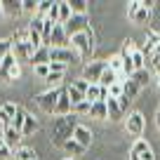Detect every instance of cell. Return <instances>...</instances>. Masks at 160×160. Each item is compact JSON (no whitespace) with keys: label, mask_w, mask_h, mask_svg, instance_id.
I'll return each instance as SVG.
<instances>
[{"label":"cell","mask_w":160,"mask_h":160,"mask_svg":"<svg viewBox=\"0 0 160 160\" xmlns=\"http://www.w3.org/2000/svg\"><path fill=\"white\" fill-rule=\"evenodd\" d=\"M141 7V0H132L130 2V7H127V17H132V14H137V10Z\"/></svg>","instance_id":"cell-42"},{"label":"cell","mask_w":160,"mask_h":160,"mask_svg":"<svg viewBox=\"0 0 160 160\" xmlns=\"http://www.w3.org/2000/svg\"><path fill=\"white\" fill-rule=\"evenodd\" d=\"M155 82H158V87H160V71L155 73Z\"/></svg>","instance_id":"cell-47"},{"label":"cell","mask_w":160,"mask_h":160,"mask_svg":"<svg viewBox=\"0 0 160 160\" xmlns=\"http://www.w3.org/2000/svg\"><path fill=\"white\" fill-rule=\"evenodd\" d=\"M108 68L113 71V73H122V57L120 54H113L108 59Z\"/></svg>","instance_id":"cell-28"},{"label":"cell","mask_w":160,"mask_h":160,"mask_svg":"<svg viewBox=\"0 0 160 160\" xmlns=\"http://www.w3.org/2000/svg\"><path fill=\"white\" fill-rule=\"evenodd\" d=\"M90 115L92 118H99V120H108V106H106V101H94L90 108Z\"/></svg>","instance_id":"cell-13"},{"label":"cell","mask_w":160,"mask_h":160,"mask_svg":"<svg viewBox=\"0 0 160 160\" xmlns=\"http://www.w3.org/2000/svg\"><path fill=\"white\" fill-rule=\"evenodd\" d=\"M106 106H108V120H122V115H125V111L120 108V104H118V99H106Z\"/></svg>","instance_id":"cell-9"},{"label":"cell","mask_w":160,"mask_h":160,"mask_svg":"<svg viewBox=\"0 0 160 160\" xmlns=\"http://www.w3.org/2000/svg\"><path fill=\"white\" fill-rule=\"evenodd\" d=\"M108 97L111 99H120V97H122V80H118V82H113V85L108 87Z\"/></svg>","instance_id":"cell-31"},{"label":"cell","mask_w":160,"mask_h":160,"mask_svg":"<svg viewBox=\"0 0 160 160\" xmlns=\"http://www.w3.org/2000/svg\"><path fill=\"white\" fill-rule=\"evenodd\" d=\"M71 17H73V12H71L68 0H61L59 2V24H68Z\"/></svg>","instance_id":"cell-21"},{"label":"cell","mask_w":160,"mask_h":160,"mask_svg":"<svg viewBox=\"0 0 160 160\" xmlns=\"http://www.w3.org/2000/svg\"><path fill=\"white\" fill-rule=\"evenodd\" d=\"M26 118H28V113H26V111H24V108H21V106H19V111H17V115H14V118H12V127H14V130L19 132V134H21V130H24V122H26Z\"/></svg>","instance_id":"cell-20"},{"label":"cell","mask_w":160,"mask_h":160,"mask_svg":"<svg viewBox=\"0 0 160 160\" xmlns=\"http://www.w3.org/2000/svg\"><path fill=\"white\" fill-rule=\"evenodd\" d=\"M155 57H160V40H158V45H155Z\"/></svg>","instance_id":"cell-46"},{"label":"cell","mask_w":160,"mask_h":160,"mask_svg":"<svg viewBox=\"0 0 160 160\" xmlns=\"http://www.w3.org/2000/svg\"><path fill=\"white\" fill-rule=\"evenodd\" d=\"M64 28H66V35L73 38V35H78V33L90 28V19H87V14H73L68 19V24H64Z\"/></svg>","instance_id":"cell-5"},{"label":"cell","mask_w":160,"mask_h":160,"mask_svg":"<svg viewBox=\"0 0 160 160\" xmlns=\"http://www.w3.org/2000/svg\"><path fill=\"white\" fill-rule=\"evenodd\" d=\"M38 120H35V115H31L28 113V118H26V122H24V130H21V137H28V134H33V132H38Z\"/></svg>","instance_id":"cell-22"},{"label":"cell","mask_w":160,"mask_h":160,"mask_svg":"<svg viewBox=\"0 0 160 160\" xmlns=\"http://www.w3.org/2000/svg\"><path fill=\"white\" fill-rule=\"evenodd\" d=\"M61 78H64V73H50V75H47V78H45V82H47V85H50V90H54V85H57V82H59Z\"/></svg>","instance_id":"cell-35"},{"label":"cell","mask_w":160,"mask_h":160,"mask_svg":"<svg viewBox=\"0 0 160 160\" xmlns=\"http://www.w3.org/2000/svg\"><path fill=\"white\" fill-rule=\"evenodd\" d=\"M52 5H54V2H50V0H40V2H38V14H35V17H42V19H45V17L50 14Z\"/></svg>","instance_id":"cell-30"},{"label":"cell","mask_w":160,"mask_h":160,"mask_svg":"<svg viewBox=\"0 0 160 160\" xmlns=\"http://www.w3.org/2000/svg\"><path fill=\"white\" fill-rule=\"evenodd\" d=\"M118 104H120V108H122V111H127V106H130V104H132V101H130V99H127V97H125V94H122V97H120V99H118Z\"/></svg>","instance_id":"cell-44"},{"label":"cell","mask_w":160,"mask_h":160,"mask_svg":"<svg viewBox=\"0 0 160 160\" xmlns=\"http://www.w3.org/2000/svg\"><path fill=\"white\" fill-rule=\"evenodd\" d=\"M139 90H141V87L137 85V82H134V80H132V78L122 80V94H125V97H127V99H130V101H134V99H137V94H139Z\"/></svg>","instance_id":"cell-12"},{"label":"cell","mask_w":160,"mask_h":160,"mask_svg":"<svg viewBox=\"0 0 160 160\" xmlns=\"http://www.w3.org/2000/svg\"><path fill=\"white\" fill-rule=\"evenodd\" d=\"M14 160H38V153L28 146H21V148L14 151Z\"/></svg>","instance_id":"cell-16"},{"label":"cell","mask_w":160,"mask_h":160,"mask_svg":"<svg viewBox=\"0 0 160 160\" xmlns=\"http://www.w3.org/2000/svg\"><path fill=\"white\" fill-rule=\"evenodd\" d=\"M125 127H127V132H130L132 137H139L141 139V134H144V130H146L144 113H141V111H132V113L127 115V120H125Z\"/></svg>","instance_id":"cell-4"},{"label":"cell","mask_w":160,"mask_h":160,"mask_svg":"<svg viewBox=\"0 0 160 160\" xmlns=\"http://www.w3.org/2000/svg\"><path fill=\"white\" fill-rule=\"evenodd\" d=\"M0 14H5V2H0Z\"/></svg>","instance_id":"cell-48"},{"label":"cell","mask_w":160,"mask_h":160,"mask_svg":"<svg viewBox=\"0 0 160 160\" xmlns=\"http://www.w3.org/2000/svg\"><path fill=\"white\" fill-rule=\"evenodd\" d=\"M71 12L73 14H87V2L85 0H71Z\"/></svg>","instance_id":"cell-27"},{"label":"cell","mask_w":160,"mask_h":160,"mask_svg":"<svg viewBox=\"0 0 160 160\" xmlns=\"http://www.w3.org/2000/svg\"><path fill=\"white\" fill-rule=\"evenodd\" d=\"M64 148H66V153H71V158H75V155H82V151H85L82 146L78 144V141L73 139V137L64 141Z\"/></svg>","instance_id":"cell-18"},{"label":"cell","mask_w":160,"mask_h":160,"mask_svg":"<svg viewBox=\"0 0 160 160\" xmlns=\"http://www.w3.org/2000/svg\"><path fill=\"white\" fill-rule=\"evenodd\" d=\"M35 73H38L40 78H47V75H50V64H45V66H35Z\"/></svg>","instance_id":"cell-43"},{"label":"cell","mask_w":160,"mask_h":160,"mask_svg":"<svg viewBox=\"0 0 160 160\" xmlns=\"http://www.w3.org/2000/svg\"><path fill=\"white\" fill-rule=\"evenodd\" d=\"M2 111H5V113L10 115V118H14V115H17V111H19V106H17V104H12V101H7V104H2Z\"/></svg>","instance_id":"cell-38"},{"label":"cell","mask_w":160,"mask_h":160,"mask_svg":"<svg viewBox=\"0 0 160 160\" xmlns=\"http://www.w3.org/2000/svg\"><path fill=\"white\" fill-rule=\"evenodd\" d=\"M132 80H134V82H137L139 87H146V85L151 82V73H148L146 68H144V71H137V73L132 75Z\"/></svg>","instance_id":"cell-26"},{"label":"cell","mask_w":160,"mask_h":160,"mask_svg":"<svg viewBox=\"0 0 160 160\" xmlns=\"http://www.w3.org/2000/svg\"><path fill=\"white\" fill-rule=\"evenodd\" d=\"M113 82H118V73H113L111 68H106L104 73H101V80H99V85L104 87V90H108Z\"/></svg>","instance_id":"cell-19"},{"label":"cell","mask_w":160,"mask_h":160,"mask_svg":"<svg viewBox=\"0 0 160 160\" xmlns=\"http://www.w3.org/2000/svg\"><path fill=\"white\" fill-rule=\"evenodd\" d=\"M132 64H134V73L146 68V57H144V52H141L139 47H137V52L132 54Z\"/></svg>","instance_id":"cell-24"},{"label":"cell","mask_w":160,"mask_h":160,"mask_svg":"<svg viewBox=\"0 0 160 160\" xmlns=\"http://www.w3.org/2000/svg\"><path fill=\"white\" fill-rule=\"evenodd\" d=\"M50 73H66V64H59V61H50Z\"/></svg>","instance_id":"cell-40"},{"label":"cell","mask_w":160,"mask_h":160,"mask_svg":"<svg viewBox=\"0 0 160 160\" xmlns=\"http://www.w3.org/2000/svg\"><path fill=\"white\" fill-rule=\"evenodd\" d=\"M137 47H139V45H137L132 38H125V40H122V50H120V54H122V57H132L137 52Z\"/></svg>","instance_id":"cell-25"},{"label":"cell","mask_w":160,"mask_h":160,"mask_svg":"<svg viewBox=\"0 0 160 160\" xmlns=\"http://www.w3.org/2000/svg\"><path fill=\"white\" fill-rule=\"evenodd\" d=\"M71 50H75V54L82 61L90 59V57L94 54V33H92V28L73 35V38H71Z\"/></svg>","instance_id":"cell-1"},{"label":"cell","mask_w":160,"mask_h":160,"mask_svg":"<svg viewBox=\"0 0 160 160\" xmlns=\"http://www.w3.org/2000/svg\"><path fill=\"white\" fill-rule=\"evenodd\" d=\"M12 45H14V42H12V38H10V40H0V59H5V57L12 52Z\"/></svg>","instance_id":"cell-32"},{"label":"cell","mask_w":160,"mask_h":160,"mask_svg":"<svg viewBox=\"0 0 160 160\" xmlns=\"http://www.w3.org/2000/svg\"><path fill=\"white\" fill-rule=\"evenodd\" d=\"M31 64L33 66H45V64H50V47H40V50H35V54L31 57Z\"/></svg>","instance_id":"cell-11"},{"label":"cell","mask_w":160,"mask_h":160,"mask_svg":"<svg viewBox=\"0 0 160 160\" xmlns=\"http://www.w3.org/2000/svg\"><path fill=\"white\" fill-rule=\"evenodd\" d=\"M10 155H12V148L0 139V160H10Z\"/></svg>","instance_id":"cell-37"},{"label":"cell","mask_w":160,"mask_h":160,"mask_svg":"<svg viewBox=\"0 0 160 160\" xmlns=\"http://www.w3.org/2000/svg\"><path fill=\"white\" fill-rule=\"evenodd\" d=\"M108 68V59H97V61H87L85 68H82V78L92 85H99L101 80V73Z\"/></svg>","instance_id":"cell-2"},{"label":"cell","mask_w":160,"mask_h":160,"mask_svg":"<svg viewBox=\"0 0 160 160\" xmlns=\"http://www.w3.org/2000/svg\"><path fill=\"white\" fill-rule=\"evenodd\" d=\"M155 125H158V130H160V108H158V113H155Z\"/></svg>","instance_id":"cell-45"},{"label":"cell","mask_w":160,"mask_h":160,"mask_svg":"<svg viewBox=\"0 0 160 160\" xmlns=\"http://www.w3.org/2000/svg\"><path fill=\"white\" fill-rule=\"evenodd\" d=\"M21 12H24V5H21V2H5V14L19 17Z\"/></svg>","instance_id":"cell-29"},{"label":"cell","mask_w":160,"mask_h":160,"mask_svg":"<svg viewBox=\"0 0 160 160\" xmlns=\"http://www.w3.org/2000/svg\"><path fill=\"white\" fill-rule=\"evenodd\" d=\"M73 139L78 141L82 148H90V144H92V130H90V127H85V125H75Z\"/></svg>","instance_id":"cell-8"},{"label":"cell","mask_w":160,"mask_h":160,"mask_svg":"<svg viewBox=\"0 0 160 160\" xmlns=\"http://www.w3.org/2000/svg\"><path fill=\"white\" fill-rule=\"evenodd\" d=\"M19 139H21V134L19 132L14 130V127H5V130H2V141H5L7 146H10V148H17V144H19Z\"/></svg>","instance_id":"cell-10"},{"label":"cell","mask_w":160,"mask_h":160,"mask_svg":"<svg viewBox=\"0 0 160 160\" xmlns=\"http://www.w3.org/2000/svg\"><path fill=\"white\" fill-rule=\"evenodd\" d=\"M80 57L75 54V50H71V47H61V50H54V47H50V61H59V64H73V61H78Z\"/></svg>","instance_id":"cell-6"},{"label":"cell","mask_w":160,"mask_h":160,"mask_svg":"<svg viewBox=\"0 0 160 160\" xmlns=\"http://www.w3.org/2000/svg\"><path fill=\"white\" fill-rule=\"evenodd\" d=\"M130 19L134 21V24H148V21H151V10L144 5V2H141V7L137 10V14H132Z\"/></svg>","instance_id":"cell-15"},{"label":"cell","mask_w":160,"mask_h":160,"mask_svg":"<svg viewBox=\"0 0 160 160\" xmlns=\"http://www.w3.org/2000/svg\"><path fill=\"white\" fill-rule=\"evenodd\" d=\"M59 94H61V87L47 90V92H42V94H38V97H35V104H38L40 108L45 111V113H54L57 101H59Z\"/></svg>","instance_id":"cell-3"},{"label":"cell","mask_w":160,"mask_h":160,"mask_svg":"<svg viewBox=\"0 0 160 160\" xmlns=\"http://www.w3.org/2000/svg\"><path fill=\"white\" fill-rule=\"evenodd\" d=\"M0 68H2V59H0Z\"/></svg>","instance_id":"cell-49"},{"label":"cell","mask_w":160,"mask_h":160,"mask_svg":"<svg viewBox=\"0 0 160 160\" xmlns=\"http://www.w3.org/2000/svg\"><path fill=\"white\" fill-rule=\"evenodd\" d=\"M66 160H73V158H66Z\"/></svg>","instance_id":"cell-50"},{"label":"cell","mask_w":160,"mask_h":160,"mask_svg":"<svg viewBox=\"0 0 160 160\" xmlns=\"http://www.w3.org/2000/svg\"><path fill=\"white\" fill-rule=\"evenodd\" d=\"M17 64H19V59L14 57V52H10V54L2 59V68H0V80H7V73H10V68H14Z\"/></svg>","instance_id":"cell-14"},{"label":"cell","mask_w":160,"mask_h":160,"mask_svg":"<svg viewBox=\"0 0 160 160\" xmlns=\"http://www.w3.org/2000/svg\"><path fill=\"white\" fill-rule=\"evenodd\" d=\"M21 5H24V12H33V14H38V2H35V0H21Z\"/></svg>","instance_id":"cell-36"},{"label":"cell","mask_w":160,"mask_h":160,"mask_svg":"<svg viewBox=\"0 0 160 160\" xmlns=\"http://www.w3.org/2000/svg\"><path fill=\"white\" fill-rule=\"evenodd\" d=\"M10 125H12V118L5 113V111H2V106H0V127L5 130V127H10Z\"/></svg>","instance_id":"cell-39"},{"label":"cell","mask_w":160,"mask_h":160,"mask_svg":"<svg viewBox=\"0 0 160 160\" xmlns=\"http://www.w3.org/2000/svg\"><path fill=\"white\" fill-rule=\"evenodd\" d=\"M71 111H73V104H71V99H68V92H66V87H61V94H59V101H57L54 115H61V118H66Z\"/></svg>","instance_id":"cell-7"},{"label":"cell","mask_w":160,"mask_h":160,"mask_svg":"<svg viewBox=\"0 0 160 160\" xmlns=\"http://www.w3.org/2000/svg\"><path fill=\"white\" fill-rule=\"evenodd\" d=\"M71 85H73L75 90H80V92H82V94H87V90H90V85H92V82H87L85 78H78V80H73Z\"/></svg>","instance_id":"cell-33"},{"label":"cell","mask_w":160,"mask_h":160,"mask_svg":"<svg viewBox=\"0 0 160 160\" xmlns=\"http://www.w3.org/2000/svg\"><path fill=\"white\" fill-rule=\"evenodd\" d=\"M148 141L146 139H137L134 144H132V148H130V160H139V155H141V151L144 148H148Z\"/></svg>","instance_id":"cell-17"},{"label":"cell","mask_w":160,"mask_h":160,"mask_svg":"<svg viewBox=\"0 0 160 160\" xmlns=\"http://www.w3.org/2000/svg\"><path fill=\"white\" fill-rule=\"evenodd\" d=\"M66 92H68V99H71V104H73V106H78V104H82V101H87V99H85V94H82L80 90H75L73 85L66 87Z\"/></svg>","instance_id":"cell-23"},{"label":"cell","mask_w":160,"mask_h":160,"mask_svg":"<svg viewBox=\"0 0 160 160\" xmlns=\"http://www.w3.org/2000/svg\"><path fill=\"white\" fill-rule=\"evenodd\" d=\"M90 108H92V104H90V101H82V104L73 106V111H75V113H90Z\"/></svg>","instance_id":"cell-41"},{"label":"cell","mask_w":160,"mask_h":160,"mask_svg":"<svg viewBox=\"0 0 160 160\" xmlns=\"http://www.w3.org/2000/svg\"><path fill=\"white\" fill-rule=\"evenodd\" d=\"M45 19H50L52 24H59V2H54L52 5V10H50V14L45 17Z\"/></svg>","instance_id":"cell-34"}]
</instances>
